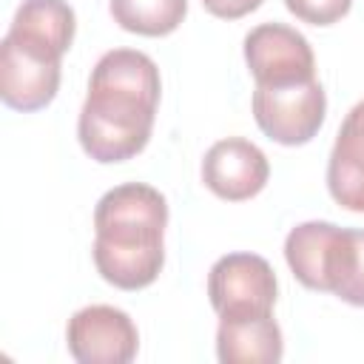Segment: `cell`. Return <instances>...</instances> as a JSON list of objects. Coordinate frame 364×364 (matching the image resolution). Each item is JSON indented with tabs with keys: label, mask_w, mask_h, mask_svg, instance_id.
<instances>
[{
	"label": "cell",
	"mask_w": 364,
	"mask_h": 364,
	"mask_svg": "<svg viewBox=\"0 0 364 364\" xmlns=\"http://www.w3.org/2000/svg\"><path fill=\"white\" fill-rule=\"evenodd\" d=\"M159 94V68L145 51H105L91 71L77 119L82 151L100 165L134 159L151 139Z\"/></svg>",
	"instance_id": "cell-1"
},
{
	"label": "cell",
	"mask_w": 364,
	"mask_h": 364,
	"mask_svg": "<svg viewBox=\"0 0 364 364\" xmlns=\"http://www.w3.org/2000/svg\"><path fill=\"white\" fill-rule=\"evenodd\" d=\"M168 202L145 182L105 191L94 208V267L119 290H142L165 264Z\"/></svg>",
	"instance_id": "cell-2"
},
{
	"label": "cell",
	"mask_w": 364,
	"mask_h": 364,
	"mask_svg": "<svg viewBox=\"0 0 364 364\" xmlns=\"http://www.w3.org/2000/svg\"><path fill=\"white\" fill-rule=\"evenodd\" d=\"M284 259L304 287L344 301L364 259V230L318 219L301 222L284 239Z\"/></svg>",
	"instance_id": "cell-3"
},
{
	"label": "cell",
	"mask_w": 364,
	"mask_h": 364,
	"mask_svg": "<svg viewBox=\"0 0 364 364\" xmlns=\"http://www.w3.org/2000/svg\"><path fill=\"white\" fill-rule=\"evenodd\" d=\"M253 119L262 134L279 145H304L324 125L327 94L318 80L293 85H256Z\"/></svg>",
	"instance_id": "cell-4"
},
{
	"label": "cell",
	"mask_w": 364,
	"mask_h": 364,
	"mask_svg": "<svg viewBox=\"0 0 364 364\" xmlns=\"http://www.w3.org/2000/svg\"><path fill=\"white\" fill-rule=\"evenodd\" d=\"M279 282L267 259L256 253H228L208 273V299L219 318H253L273 313Z\"/></svg>",
	"instance_id": "cell-5"
},
{
	"label": "cell",
	"mask_w": 364,
	"mask_h": 364,
	"mask_svg": "<svg viewBox=\"0 0 364 364\" xmlns=\"http://www.w3.org/2000/svg\"><path fill=\"white\" fill-rule=\"evenodd\" d=\"M65 344L80 364H128L136 358L139 333L125 310L114 304H88L68 318Z\"/></svg>",
	"instance_id": "cell-6"
},
{
	"label": "cell",
	"mask_w": 364,
	"mask_h": 364,
	"mask_svg": "<svg viewBox=\"0 0 364 364\" xmlns=\"http://www.w3.org/2000/svg\"><path fill=\"white\" fill-rule=\"evenodd\" d=\"M245 63L256 85H293L316 80L307 37L284 23H259L245 34Z\"/></svg>",
	"instance_id": "cell-7"
},
{
	"label": "cell",
	"mask_w": 364,
	"mask_h": 364,
	"mask_svg": "<svg viewBox=\"0 0 364 364\" xmlns=\"http://www.w3.org/2000/svg\"><path fill=\"white\" fill-rule=\"evenodd\" d=\"M57 57L3 34L0 43V100L23 114L46 108L60 91Z\"/></svg>",
	"instance_id": "cell-8"
},
{
	"label": "cell",
	"mask_w": 364,
	"mask_h": 364,
	"mask_svg": "<svg viewBox=\"0 0 364 364\" xmlns=\"http://www.w3.org/2000/svg\"><path fill=\"white\" fill-rule=\"evenodd\" d=\"M270 179V162L259 145L245 136L213 142L202 159V182L225 202H245L262 193Z\"/></svg>",
	"instance_id": "cell-9"
},
{
	"label": "cell",
	"mask_w": 364,
	"mask_h": 364,
	"mask_svg": "<svg viewBox=\"0 0 364 364\" xmlns=\"http://www.w3.org/2000/svg\"><path fill=\"white\" fill-rule=\"evenodd\" d=\"M327 191L344 210L364 213V100L341 119L327 159Z\"/></svg>",
	"instance_id": "cell-10"
},
{
	"label": "cell",
	"mask_w": 364,
	"mask_h": 364,
	"mask_svg": "<svg viewBox=\"0 0 364 364\" xmlns=\"http://www.w3.org/2000/svg\"><path fill=\"white\" fill-rule=\"evenodd\" d=\"M216 355L222 364H276L284 355V338L276 318H219Z\"/></svg>",
	"instance_id": "cell-11"
},
{
	"label": "cell",
	"mask_w": 364,
	"mask_h": 364,
	"mask_svg": "<svg viewBox=\"0 0 364 364\" xmlns=\"http://www.w3.org/2000/svg\"><path fill=\"white\" fill-rule=\"evenodd\" d=\"M74 31L77 17L65 0H23L6 34L63 60L74 43Z\"/></svg>",
	"instance_id": "cell-12"
},
{
	"label": "cell",
	"mask_w": 364,
	"mask_h": 364,
	"mask_svg": "<svg viewBox=\"0 0 364 364\" xmlns=\"http://www.w3.org/2000/svg\"><path fill=\"white\" fill-rule=\"evenodd\" d=\"M108 9L119 28L142 37H165L182 26L188 0H111Z\"/></svg>",
	"instance_id": "cell-13"
},
{
	"label": "cell",
	"mask_w": 364,
	"mask_h": 364,
	"mask_svg": "<svg viewBox=\"0 0 364 364\" xmlns=\"http://www.w3.org/2000/svg\"><path fill=\"white\" fill-rule=\"evenodd\" d=\"M284 6L301 23L333 26L353 9V0H284Z\"/></svg>",
	"instance_id": "cell-14"
},
{
	"label": "cell",
	"mask_w": 364,
	"mask_h": 364,
	"mask_svg": "<svg viewBox=\"0 0 364 364\" xmlns=\"http://www.w3.org/2000/svg\"><path fill=\"white\" fill-rule=\"evenodd\" d=\"M262 3L264 0H202V6L219 20H239L250 11H256Z\"/></svg>",
	"instance_id": "cell-15"
}]
</instances>
